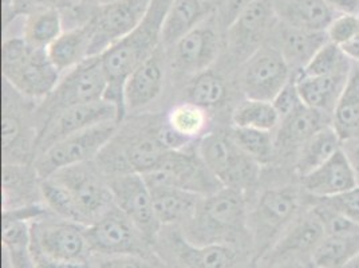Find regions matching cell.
I'll use <instances>...</instances> for the list:
<instances>
[{
  "label": "cell",
  "mask_w": 359,
  "mask_h": 268,
  "mask_svg": "<svg viewBox=\"0 0 359 268\" xmlns=\"http://www.w3.org/2000/svg\"><path fill=\"white\" fill-rule=\"evenodd\" d=\"M181 235L194 244H225L252 248L247 194L224 187L205 196L194 217L182 225Z\"/></svg>",
  "instance_id": "1"
},
{
  "label": "cell",
  "mask_w": 359,
  "mask_h": 268,
  "mask_svg": "<svg viewBox=\"0 0 359 268\" xmlns=\"http://www.w3.org/2000/svg\"><path fill=\"white\" fill-rule=\"evenodd\" d=\"M163 117L140 116L118 125L117 132L95 159L106 176L118 173L147 175L164 161L169 150L160 140Z\"/></svg>",
  "instance_id": "2"
},
{
  "label": "cell",
  "mask_w": 359,
  "mask_h": 268,
  "mask_svg": "<svg viewBox=\"0 0 359 268\" xmlns=\"http://www.w3.org/2000/svg\"><path fill=\"white\" fill-rule=\"evenodd\" d=\"M170 1L153 0L144 22L100 55L107 76L105 100L118 106L123 119L126 116L123 106L125 81L161 46V25Z\"/></svg>",
  "instance_id": "3"
},
{
  "label": "cell",
  "mask_w": 359,
  "mask_h": 268,
  "mask_svg": "<svg viewBox=\"0 0 359 268\" xmlns=\"http://www.w3.org/2000/svg\"><path fill=\"white\" fill-rule=\"evenodd\" d=\"M1 75L20 95L38 104L54 91L62 76L47 50L32 47L19 35L3 39Z\"/></svg>",
  "instance_id": "4"
},
{
  "label": "cell",
  "mask_w": 359,
  "mask_h": 268,
  "mask_svg": "<svg viewBox=\"0 0 359 268\" xmlns=\"http://www.w3.org/2000/svg\"><path fill=\"white\" fill-rule=\"evenodd\" d=\"M300 185L285 184L264 189L250 208V231L256 260H260L306 209Z\"/></svg>",
  "instance_id": "5"
},
{
  "label": "cell",
  "mask_w": 359,
  "mask_h": 268,
  "mask_svg": "<svg viewBox=\"0 0 359 268\" xmlns=\"http://www.w3.org/2000/svg\"><path fill=\"white\" fill-rule=\"evenodd\" d=\"M38 102L20 95L3 81L1 150L3 163L30 164L36 154L39 126Z\"/></svg>",
  "instance_id": "6"
},
{
  "label": "cell",
  "mask_w": 359,
  "mask_h": 268,
  "mask_svg": "<svg viewBox=\"0 0 359 268\" xmlns=\"http://www.w3.org/2000/svg\"><path fill=\"white\" fill-rule=\"evenodd\" d=\"M106 90L107 76L100 55L91 57L62 74L57 88L36 107L39 133L46 123L60 112L76 105L105 100Z\"/></svg>",
  "instance_id": "7"
},
{
  "label": "cell",
  "mask_w": 359,
  "mask_h": 268,
  "mask_svg": "<svg viewBox=\"0 0 359 268\" xmlns=\"http://www.w3.org/2000/svg\"><path fill=\"white\" fill-rule=\"evenodd\" d=\"M197 150L223 187L247 194L262 177L263 166L240 149L229 133L210 132L198 141Z\"/></svg>",
  "instance_id": "8"
},
{
  "label": "cell",
  "mask_w": 359,
  "mask_h": 268,
  "mask_svg": "<svg viewBox=\"0 0 359 268\" xmlns=\"http://www.w3.org/2000/svg\"><path fill=\"white\" fill-rule=\"evenodd\" d=\"M216 14L166 50L169 72L176 79L189 81L217 62L223 50V35Z\"/></svg>",
  "instance_id": "9"
},
{
  "label": "cell",
  "mask_w": 359,
  "mask_h": 268,
  "mask_svg": "<svg viewBox=\"0 0 359 268\" xmlns=\"http://www.w3.org/2000/svg\"><path fill=\"white\" fill-rule=\"evenodd\" d=\"M118 125L120 122H109L72 134L38 153L32 165L39 179H48L69 166L95 161L98 154L117 132Z\"/></svg>",
  "instance_id": "10"
},
{
  "label": "cell",
  "mask_w": 359,
  "mask_h": 268,
  "mask_svg": "<svg viewBox=\"0 0 359 268\" xmlns=\"http://www.w3.org/2000/svg\"><path fill=\"white\" fill-rule=\"evenodd\" d=\"M51 177L60 181L72 194L85 227L95 223L116 207L107 177L95 161L65 168Z\"/></svg>",
  "instance_id": "11"
},
{
  "label": "cell",
  "mask_w": 359,
  "mask_h": 268,
  "mask_svg": "<svg viewBox=\"0 0 359 268\" xmlns=\"http://www.w3.org/2000/svg\"><path fill=\"white\" fill-rule=\"evenodd\" d=\"M31 248L47 257L69 263H90L93 255L86 227L51 212L31 223Z\"/></svg>",
  "instance_id": "12"
},
{
  "label": "cell",
  "mask_w": 359,
  "mask_h": 268,
  "mask_svg": "<svg viewBox=\"0 0 359 268\" xmlns=\"http://www.w3.org/2000/svg\"><path fill=\"white\" fill-rule=\"evenodd\" d=\"M142 176L149 187H175L204 197L224 188L203 161L197 145L189 149L169 152L158 168Z\"/></svg>",
  "instance_id": "13"
},
{
  "label": "cell",
  "mask_w": 359,
  "mask_h": 268,
  "mask_svg": "<svg viewBox=\"0 0 359 268\" xmlns=\"http://www.w3.org/2000/svg\"><path fill=\"white\" fill-rule=\"evenodd\" d=\"M276 20L272 0H255L248 4L224 30L223 48L229 62L240 67L267 43Z\"/></svg>",
  "instance_id": "14"
},
{
  "label": "cell",
  "mask_w": 359,
  "mask_h": 268,
  "mask_svg": "<svg viewBox=\"0 0 359 268\" xmlns=\"http://www.w3.org/2000/svg\"><path fill=\"white\" fill-rule=\"evenodd\" d=\"M294 75L280 51L264 43L239 67V89L244 98L273 101Z\"/></svg>",
  "instance_id": "15"
},
{
  "label": "cell",
  "mask_w": 359,
  "mask_h": 268,
  "mask_svg": "<svg viewBox=\"0 0 359 268\" xmlns=\"http://www.w3.org/2000/svg\"><path fill=\"white\" fill-rule=\"evenodd\" d=\"M325 238L323 224L313 209L306 207L269 253L259 260L260 266L269 268L285 263L307 266L311 263L313 255Z\"/></svg>",
  "instance_id": "16"
},
{
  "label": "cell",
  "mask_w": 359,
  "mask_h": 268,
  "mask_svg": "<svg viewBox=\"0 0 359 268\" xmlns=\"http://www.w3.org/2000/svg\"><path fill=\"white\" fill-rule=\"evenodd\" d=\"M86 235L93 255H153L149 253L151 243L117 207L110 209L100 220L86 227Z\"/></svg>",
  "instance_id": "17"
},
{
  "label": "cell",
  "mask_w": 359,
  "mask_h": 268,
  "mask_svg": "<svg viewBox=\"0 0 359 268\" xmlns=\"http://www.w3.org/2000/svg\"><path fill=\"white\" fill-rule=\"evenodd\" d=\"M114 204L121 209L153 244L160 235L158 222L153 204V196L145 177L140 173H118L106 176Z\"/></svg>",
  "instance_id": "18"
},
{
  "label": "cell",
  "mask_w": 359,
  "mask_h": 268,
  "mask_svg": "<svg viewBox=\"0 0 359 268\" xmlns=\"http://www.w3.org/2000/svg\"><path fill=\"white\" fill-rule=\"evenodd\" d=\"M151 3L153 0H116L100 7L93 19L91 57L104 54L133 32L148 15Z\"/></svg>",
  "instance_id": "19"
},
{
  "label": "cell",
  "mask_w": 359,
  "mask_h": 268,
  "mask_svg": "<svg viewBox=\"0 0 359 268\" xmlns=\"http://www.w3.org/2000/svg\"><path fill=\"white\" fill-rule=\"evenodd\" d=\"M123 116L118 106L106 100L69 107L54 116L42 128L38 137L36 154L65 137L109 122H121Z\"/></svg>",
  "instance_id": "20"
},
{
  "label": "cell",
  "mask_w": 359,
  "mask_h": 268,
  "mask_svg": "<svg viewBox=\"0 0 359 268\" xmlns=\"http://www.w3.org/2000/svg\"><path fill=\"white\" fill-rule=\"evenodd\" d=\"M168 57L166 50L160 46L148 60L142 62L123 85L125 114H138L154 104L164 93Z\"/></svg>",
  "instance_id": "21"
},
{
  "label": "cell",
  "mask_w": 359,
  "mask_h": 268,
  "mask_svg": "<svg viewBox=\"0 0 359 268\" xmlns=\"http://www.w3.org/2000/svg\"><path fill=\"white\" fill-rule=\"evenodd\" d=\"M331 125V116L302 105L295 112L280 119L273 132L276 160L292 159V164L302 147L325 126Z\"/></svg>",
  "instance_id": "22"
},
{
  "label": "cell",
  "mask_w": 359,
  "mask_h": 268,
  "mask_svg": "<svg viewBox=\"0 0 359 268\" xmlns=\"http://www.w3.org/2000/svg\"><path fill=\"white\" fill-rule=\"evenodd\" d=\"M299 180L304 194L313 199L337 197L358 185L355 170L344 148Z\"/></svg>",
  "instance_id": "23"
},
{
  "label": "cell",
  "mask_w": 359,
  "mask_h": 268,
  "mask_svg": "<svg viewBox=\"0 0 359 268\" xmlns=\"http://www.w3.org/2000/svg\"><path fill=\"white\" fill-rule=\"evenodd\" d=\"M269 42L280 51L292 72L298 73L329 39L326 31L303 30L276 20Z\"/></svg>",
  "instance_id": "24"
},
{
  "label": "cell",
  "mask_w": 359,
  "mask_h": 268,
  "mask_svg": "<svg viewBox=\"0 0 359 268\" xmlns=\"http://www.w3.org/2000/svg\"><path fill=\"white\" fill-rule=\"evenodd\" d=\"M41 181L32 164L3 163V210L43 204Z\"/></svg>",
  "instance_id": "25"
},
{
  "label": "cell",
  "mask_w": 359,
  "mask_h": 268,
  "mask_svg": "<svg viewBox=\"0 0 359 268\" xmlns=\"http://www.w3.org/2000/svg\"><path fill=\"white\" fill-rule=\"evenodd\" d=\"M172 248L184 268H240L243 250L225 244H194L179 232Z\"/></svg>",
  "instance_id": "26"
},
{
  "label": "cell",
  "mask_w": 359,
  "mask_h": 268,
  "mask_svg": "<svg viewBox=\"0 0 359 268\" xmlns=\"http://www.w3.org/2000/svg\"><path fill=\"white\" fill-rule=\"evenodd\" d=\"M215 13L210 0H172L161 25V46L169 48Z\"/></svg>",
  "instance_id": "27"
},
{
  "label": "cell",
  "mask_w": 359,
  "mask_h": 268,
  "mask_svg": "<svg viewBox=\"0 0 359 268\" xmlns=\"http://www.w3.org/2000/svg\"><path fill=\"white\" fill-rule=\"evenodd\" d=\"M278 20L309 31H326L335 14L325 0H272Z\"/></svg>",
  "instance_id": "28"
},
{
  "label": "cell",
  "mask_w": 359,
  "mask_h": 268,
  "mask_svg": "<svg viewBox=\"0 0 359 268\" xmlns=\"http://www.w3.org/2000/svg\"><path fill=\"white\" fill-rule=\"evenodd\" d=\"M153 204L161 227L188 223L200 207L204 196L175 187H149Z\"/></svg>",
  "instance_id": "29"
},
{
  "label": "cell",
  "mask_w": 359,
  "mask_h": 268,
  "mask_svg": "<svg viewBox=\"0 0 359 268\" xmlns=\"http://www.w3.org/2000/svg\"><path fill=\"white\" fill-rule=\"evenodd\" d=\"M348 75H303L295 73L300 98L309 107L332 116Z\"/></svg>",
  "instance_id": "30"
},
{
  "label": "cell",
  "mask_w": 359,
  "mask_h": 268,
  "mask_svg": "<svg viewBox=\"0 0 359 268\" xmlns=\"http://www.w3.org/2000/svg\"><path fill=\"white\" fill-rule=\"evenodd\" d=\"M94 27L93 20L82 26L65 30L60 38L47 48V54L60 74L73 70L82 62L91 58Z\"/></svg>",
  "instance_id": "31"
},
{
  "label": "cell",
  "mask_w": 359,
  "mask_h": 268,
  "mask_svg": "<svg viewBox=\"0 0 359 268\" xmlns=\"http://www.w3.org/2000/svg\"><path fill=\"white\" fill-rule=\"evenodd\" d=\"M163 119L165 125L188 147H195L210 133V110L188 101L172 105Z\"/></svg>",
  "instance_id": "32"
},
{
  "label": "cell",
  "mask_w": 359,
  "mask_h": 268,
  "mask_svg": "<svg viewBox=\"0 0 359 268\" xmlns=\"http://www.w3.org/2000/svg\"><path fill=\"white\" fill-rule=\"evenodd\" d=\"M15 19L20 25L19 36L36 48L47 50L65 31L63 18L58 8H38Z\"/></svg>",
  "instance_id": "33"
},
{
  "label": "cell",
  "mask_w": 359,
  "mask_h": 268,
  "mask_svg": "<svg viewBox=\"0 0 359 268\" xmlns=\"http://www.w3.org/2000/svg\"><path fill=\"white\" fill-rule=\"evenodd\" d=\"M331 126L342 142L359 140V65L353 63L344 93L331 116Z\"/></svg>",
  "instance_id": "34"
},
{
  "label": "cell",
  "mask_w": 359,
  "mask_h": 268,
  "mask_svg": "<svg viewBox=\"0 0 359 268\" xmlns=\"http://www.w3.org/2000/svg\"><path fill=\"white\" fill-rule=\"evenodd\" d=\"M342 148L344 142L334 128L331 125L325 126L316 132L299 150L294 161V170L297 176L302 179L303 176L311 173L316 168L329 161Z\"/></svg>",
  "instance_id": "35"
},
{
  "label": "cell",
  "mask_w": 359,
  "mask_h": 268,
  "mask_svg": "<svg viewBox=\"0 0 359 268\" xmlns=\"http://www.w3.org/2000/svg\"><path fill=\"white\" fill-rule=\"evenodd\" d=\"M233 128L275 132L280 123V116L271 101L243 98L231 113Z\"/></svg>",
  "instance_id": "36"
},
{
  "label": "cell",
  "mask_w": 359,
  "mask_h": 268,
  "mask_svg": "<svg viewBox=\"0 0 359 268\" xmlns=\"http://www.w3.org/2000/svg\"><path fill=\"white\" fill-rule=\"evenodd\" d=\"M228 86L219 73L207 70L189 79L184 89V101L205 109H215L224 104L228 98Z\"/></svg>",
  "instance_id": "37"
},
{
  "label": "cell",
  "mask_w": 359,
  "mask_h": 268,
  "mask_svg": "<svg viewBox=\"0 0 359 268\" xmlns=\"http://www.w3.org/2000/svg\"><path fill=\"white\" fill-rule=\"evenodd\" d=\"M359 253V234L326 236L316 248L311 263L318 268H342Z\"/></svg>",
  "instance_id": "38"
},
{
  "label": "cell",
  "mask_w": 359,
  "mask_h": 268,
  "mask_svg": "<svg viewBox=\"0 0 359 268\" xmlns=\"http://www.w3.org/2000/svg\"><path fill=\"white\" fill-rule=\"evenodd\" d=\"M231 137L235 144L254 159L257 164L269 166L276 161V147L273 132H264L256 129L231 128Z\"/></svg>",
  "instance_id": "39"
},
{
  "label": "cell",
  "mask_w": 359,
  "mask_h": 268,
  "mask_svg": "<svg viewBox=\"0 0 359 268\" xmlns=\"http://www.w3.org/2000/svg\"><path fill=\"white\" fill-rule=\"evenodd\" d=\"M353 62L339 46L327 42L323 46L307 66L298 73L303 75H346L350 74Z\"/></svg>",
  "instance_id": "40"
},
{
  "label": "cell",
  "mask_w": 359,
  "mask_h": 268,
  "mask_svg": "<svg viewBox=\"0 0 359 268\" xmlns=\"http://www.w3.org/2000/svg\"><path fill=\"white\" fill-rule=\"evenodd\" d=\"M93 268H165L156 255H114L100 256V260Z\"/></svg>",
  "instance_id": "41"
},
{
  "label": "cell",
  "mask_w": 359,
  "mask_h": 268,
  "mask_svg": "<svg viewBox=\"0 0 359 268\" xmlns=\"http://www.w3.org/2000/svg\"><path fill=\"white\" fill-rule=\"evenodd\" d=\"M359 34V15L338 14L330 23L326 35L327 39L334 45L342 46L350 42Z\"/></svg>",
  "instance_id": "42"
},
{
  "label": "cell",
  "mask_w": 359,
  "mask_h": 268,
  "mask_svg": "<svg viewBox=\"0 0 359 268\" xmlns=\"http://www.w3.org/2000/svg\"><path fill=\"white\" fill-rule=\"evenodd\" d=\"M272 104L275 106L276 112L279 113L280 119H285L288 114H291L292 112H295L299 106L304 104L300 98L298 86H297V81H295V73L292 75L291 81L285 85L282 91L273 98Z\"/></svg>",
  "instance_id": "43"
},
{
  "label": "cell",
  "mask_w": 359,
  "mask_h": 268,
  "mask_svg": "<svg viewBox=\"0 0 359 268\" xmlns=\"http://www.w3.org/2000/svg\"><path fill=\"white\" fill-rule=\"evenodd\" d=\"M331 206L332 208L338 209L339 212L348 216L351 220L359 224V185L350 189L348 192L339 194L331 199H318Z\"/></svg>",
  "instance_id": "44"
},
{
  "label": "cell",
  "mask_w": 359,
  "mask_h": 268,
  "mask_svg": "<svg viewBox=\"0 0 359 268\" xmlns=\"http://www.w3.org/2000/svg\"><path fill=\"white\" fill-rule=\"evenodd\" d=\"M3 251L8 255L13 268H36L34 262L31 246L27 247H16V248H4Z\"/></svg>",
  "instance_id": "45"
},
{
  "label": "cell",
  "mask_w": 359,
  "mask_h": 268,
  "mask_svg": "<svg viewBox=\"0 0 359 268\" xmlns=\"http://www.w3.org/2000/svg\"><path fill=\"white\" fill-rule=\"evenodd\" d=\"M31 253L34 257V262L36 264V268H93V263H69V262H60L51 257H47L43 253L32 250Z\"/></svg>",
  "instance_id": "46"
},
{
  "label": "cell",
  "mask_w": 359,
  "mask_h": 268,
  "mask_svg": "<svg viewBox=\"0 0 359 268\" xmlns=\"http://www.w3.org/2000/svg\"><path fill=\"white\" fill-rule=\"evenodd\" d=\"M335 14L359 15V0H325Z\"/></svg>",
  "instance_id": "47"
},
{
  "label": "cell",
  "mask_w": 359,
  "mask_h": 268,
  "mask_svg": "<svg viewBox=\"0 0 359 268\" xmlns=\"http://www.w3.org/2000/svg\"><path fill=\"white\" fill-rule=\"evenodd\" d=\"M344 149L347 153V156H348V159L353 164V168L355 170V176H357L359 185V140L351 141V142H346V144H344Z\"/></svg>",
  "instance_id": "48"
},
{
  "label": "cell",
  "mask_w": 359,
  "mask_h": 268,
  "mask_svg": "<svg viewBox=\"0 0 359 268\" xmlns=\"http://www.w3.org/2000/svg\"><path fill=\"white\" fill-rule=\"evenodd\" d=\"M344 50V54L348 57V60H351L353 63L359 65V34L353 38L350 42H347L346 45L341 47Z\"/></svg>",
  "instance_id": "49"
},
{
  "label": "cell",
  "mask_w": 359,
  "mask_h": 268,
  "mask_svg": "<svg viewBox=\"0 0 359 268\" xmlns=\"http://www.w3.org/2000/svg\"><path fill=\"white\" fill-rule=\"evenodd\" d=\"M269 268H306L304 264H299V263H285V264H279V266H273Z\"/></svg>",
  "instance_id": "50"
},
{
  "label": "cell",
  "mask_w": 359,
  "mask_h": 268,
  "mask_svg": "<svg viewBox=\"0 0 359 268\" xmlns=\"http://www.w3.org/2000/svg\"><path fill=\"white\" fill-rule=\"evenodd\" d=\"M342 268H359V253L353 260H350V262Z\"/></svg>",
  "instance_id": "51"
},
{
  "label": "cell",
  "mask_w": 359,
  "mask_h": 268,
  "mask_svg": "<svg viewBox=\"0 0 359 268\" xmlns=\"http://www.w3.org/2000/svg\"><path fill=\"white\" fill-rule=\"evenodd\" d=\"M1 268H13L11 266V262H10V259H8V255L3 251V266Z\"/></svg>",
  "instance_id": "52"
},
{
  "label": "cell",
  "mask_w": 359,
  "mask_h": 268,
  "mask_svg": "<svg viewBox=\"0 0 359 268\" xmlns=\"http://www.w3.org/2000/svg\"><path fill=\"white\" fill-rule=\"evenodd\" d=\"M91 1L95 3L98 7H102V6L110 4V3H113V1H116V0H91Z\"/></svg>",
  "instance_id": "53"
},
{
  "label": "cell",
  "mask_w": 359,
  "mask_h": 268,
  "mask_svg": "<svg viewBox=\"0 0 359 268\" xmlns=\"http://www.w3.org/2000/svg\"><path fill=\"white\" fill-rule=\"evenodd\" d=\"M11 3H13V0H3V11L4 13L8 11V8L11 7Z\"/></svg>",
  "instance_id": "54"
},
{
  "label": "cell",
  "mask_w": 359,
  "mask_h": 268,
  "mask_svg": "<svg viewBox=\"0 0 359 268\" xmlns=\"http://www.w3.org/2000/svg\"><path fill=\"white\" fill-rule=\"evenodd\" d=\"M306 268H318V267H316V266H314V264H313V263H310V264H307V266H306Z\"/></svg>",
  "instance_id": "55"
},
{
  "label": "cell",
  "mask_w": 359,
  "mask_h": 268,
  "mask_svg": "<svg viewBox=\"0 0 359 268\" xmlns=\"http://www.w3.org/2000/svg\"><path fill=\"white\" fill-rule=\"evenodd\" d=\"M210 3H212V0H210Z\"/></svg>",
  "instance_id": "56"
},
{
  "label": "cell",
  "mask_w": 359,
  "mask_h": 268,
  "mask_svg": "<svg viewBox=\"0 0 359 268\" xmlns=\"http://www.w3.org/2000/svg\"><path fill=\"white\" fill-rule=\"evenodd\" d=\"M254 266H255V264H254ZM254 266H252V267H251V268H254Z\"/></svg>",
  "instance_id": "57"
}]
</instances>
